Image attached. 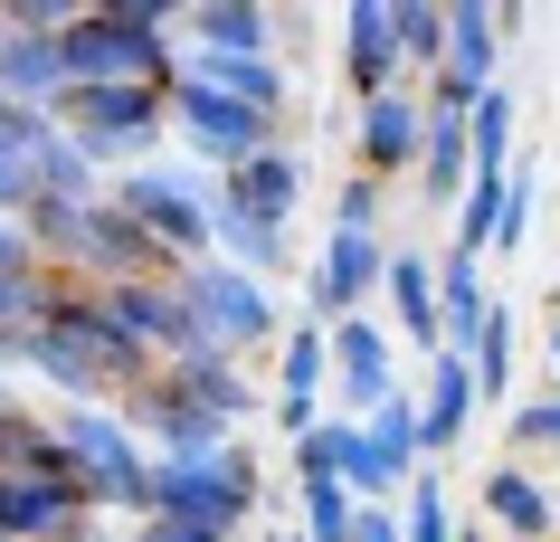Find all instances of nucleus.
Instances as JSON below:
<instances>
[{"label":"nucleus","mask_w":560,"mask_h":542,"mask_svg":"<svg viewBox=\"0 0 560 542\" xmlns=\"http://www.w3.org/2000/svg\"><path fill=\"white\" fill-rule=\"evenodd\" d=\"M152 514L172 523H209V533H237L266 523V466L247 438H229L219 457H152Z\"/></svg>","instance_id":"obj_1"},{"label":"nucleus","mask_w":560,"mask_h":542,"mask_svg":"<svg viewBox=\"0 0 560 542\" xmlns=\"http://www.w3.org/2000/svg\"><path fill=\"white\" fill-rule=\"evenodd\" d=\"M58 448H67V476H77V495L95 514H124V523L152 514V448L124 410H58Z\"/></svg>","instance_id":"obj_2"},{"label":"nucleus","mask_w":560,"mask_h":542,"mask_svg":"<svg viewBox=\"0 0 560 542\" xmlns=\"http://www.w3.org/2000/svg\"><path fill=\"white\" fill-rule=\"evenodd\" d=\"M133 229H143L152 247H172L180 267H200V257H219L209 247V210H219V181L209 172H172V162H143V172H124L115 191H105Z\"/></svg>","instance_id":"obj_3"},{"label":"nucleus","mask_w":560,"mask_h":542,"mask_svg":"<svg viewBox=\"0 0 560 542\" xmlns=\"http://www.w3.org/2000/svg\"><path fill=\"white\" fill-rule=\"evenodd\" d=\"M58 124L77 134V143L105 162V172H143L152 162V143L172 134V95L162 87H67V105H58Z\"/></svg>","instance_id":"obj_4"},{"label":"nucleus","mask_w":560,"mask_h":542,"mask_svg":"<svg viewBox=\"0 0 560 542\" xmlns=\"http://www.w3.org/2000/svg\"><path fill=\"white\" fill-rule=\"evenodd\" d=\"M180 304H190V324H200V353H266V343H285L276 333V286L229 257H200V267H180Z\"/></svg>","instance_id":"obj_5"},{"label":"nucleus","mask_w":560,"mask_h":542,"mask_svg":"<svg viewBox=\"0 0 560 542\" xmlns=\"http://www.w3.org/2000/svg\"><path fill=\"white\" fill-rule=\"evenodd\" d=\"M276 124L285 115H257V105H237V95L200 87V77L172 87V134H180V152H190V172H209V181H229V172H247L257 152H276L285 143Z\"/></svg>","instance_id":"obj_6"},{"label":"nucleus","mask_w":560,"mask_h":542,"mask_svg":"<svg viewBox=\"0 0 560 542\" xmlns=\"http://www.w3.org/2000/svg\"><path fill=\"white\" fill-rule=\"evenodd\" d=\"M503 38H513V10H494V0H446V67H438V87H428L438 115H475V95L503 87Z\"/></svg>","instance_id":"obj_7"},{"label":"nucleus","mask_w":560,"mask_h":542,"mask_svg":"<svg viewBox=\"0 0 560 542\" xmlns=\"http://www.w3.org/2000/svg\"><path fill=\"white\" fill-rule=\"evenodd\" d=\"M399 333L371 324V314H342L332 324V419H381L399 400V361H389Z\"/></svg>","instance_id":"obj_8"},{"label":"nucleus","mask_w":560,"mask_h":542,"mask_svg":"<svg viewBox=\"0 0 560 542\" xmlns=\"http://www.w3.org/2000/svg\"><path fill=\"white\" fill-rule=\"evenodd\" d=\"M324 391H332V324L304 314V324H285V343H276V438H285V448L332 419Z\"/></svg>","instance_id":"obj_9"},{"label":"nucleus","mask_w":560,"mask_h":542,"mask_svg":"<svg viewBox=\"0 0 560 542\" xmlns=\"http://www.w3.org/2000/svg\"><path fill=\"white\" fill-rule=\"evenodd\" d=\"M389 286V239H361V229H332L324 257H314V324H342V314H361V304Z\"/></svg>","instance_id":"obj_10"},{"label":"nucleus","mask_w":560,"mask_h":542,"mask_svg":"<svg viewBox=\"0 0 560 542\" xmlns=\"http://www.w3.org/2000/svg\"><path fill=\"white\" fill-rule=\"evenodd\" d=\"M95 296H105V314H115V324L133 333L152 361L200 353V324H190V304H180V276H143V286H95Z\"/></svg>","instance_id":"obj_11"},{"label":"nucleus","mask_w":560,"mask_h":542,"mask_svg":"<svg viewBox=\"0 0 560 542\" xmlns=\"http://www.w3.org/2000/svg\"><path fill=\"white\" fill-rule=\"evenodd\" d=\"M352 152L371 181H399L418 172V152H428V95H371V105H352Z\"/></svg>","instance_id":"obj_12"},{"label":"nucleus","mask_w":560,"mask_h":542,"mask_svg":"<svg viewBox=\"0 0 560 542\" xmlns=\"http://www.w3.org/2000/svg\"><path fill=\"white\" fill-rule=\"evenodd\" d=\"M342 87H352V105L409 87V67H399V30H389V0H352V10H342Z\"/></svg>","instance_id":"obj_13"},{"label":"nucleus","mask_w":560,"mask_h":542,"mask_svg":"<svg viewBox=\"0 0 560 542\" xmlns=\"http://www.w3.org/2000/svg\"><path fill=\"white\" fill-rule=\"evenodd\" d=\"M276 30H285V10H266V0H190L180 10V38L200 58H276Z\"/></svg>","instance_id":"obj_14"},{"label":"nucleus","mask_w":560,"mask_h":542,"mask_svg":"<svg viewBox=\"0 0 560 542\" xmlns=\"http://www.w3.org/2000/svg\"><path fill=\"white\" fill-rule=\"evenodd\" d=\"M475 410H485L475 361H466V353H438V361H428V391H418V448H428V466H438V457L475 428Z\"/></svg>","instance_id":"obj_15"},{"label":"nucleus","mask_w":560,"mask_h":542,"mask_svg":"<svg viewBox=\"0 0 560 542\" xmlns=\"http://www.w3.org/2000/svg\"><path fill=\"white\" fill-rule=\"evenodd\" d=\"M494 286H485V257L466 247H446L438 257V353H475V333L494 324Z\"/></svg>","instance_id":"obj_16"},{"label":"nucleus","mask_w":560,"mask_h":542,"mask_svg":"<svg viewBox=\"0 0 560 542\" xmlns=\"http://www.w3.org/2000/svg\"><path fill=\"white\" fill-rule=\"evenodd\" d=\"M389 333L409 343L418 361H438V257L428 247H389Z\"/></svg>","instance_id":"obj_17"},{"label":"nucleus","mask_w":560,"mask_h":542,"mask_svg":"<svg viewBox=\"0 0 560 542\" xmlns=\"http://www.w3.org/2000/svg\"><path fill=\"white\" fill-rule=\"evenodd\" d=\"M0 10H10V0H0ZM67 87H77V77H67V48H58V38H30V30L0 38V95H10V105H30V115H58Z\"/></svg>","instance_id":"obj_18"},{"label":"nucleus","mask_w":560,"mask_h":542,"mask_svg":"<svg viewBox=\"0 0 560 542\" xmlns=\"http://www.w3.org/2000/svg\"><path fill=\"white\" fill-rule=\"evenodd\" d=\"M475 495H485V523H494L503 542H551V523H560V514H551V485L532 476V466H513V457H494Z\"/></svg>","instance_id":"obj_19"},{"label":"nucleus","mask_w":560,"mask_h":542,"mask_svg":"<svg viewBox=\"0 0 560 542\" xmlns=\"http://www.w3.org/2000/svg\"><path fill=\"white\" fill-rule=\"evenodd\" d=\"M219 200H229V210H247L257 229H285V219H295V200H304L295 143H276V152H257L247 172H229V181H219Z\"/></svg>","instance_id":"obj_20"},{"label":"nucleus","mask_w":560,"mask_h":542,"mask_svg":"<svg viewBox=\"0 0 560 542\" xmlns=\"http://www.w3.org/2000/svg\"><path fill=\"white\" fill-rule=\"evenodd\" d=\"M172 381L200 400L209 419H229V428H247L257 410H276V400L247 381V361H237V353H180V361H172Z\"/></svg>","instance_id":"obj_21"},{"label":"nucleus","mask_w":560,"mask_h":542,"mask_svg":"<svg viewBox=\"0 0 560 542\" xmlns=\"http://www.w3.org/2000/svg\"><path fill=\"white\" fill-rule=\"evenodd\" d=\"M180 77H200V87H219V95H237V105H257V115H285V58H180Z\"/></svg>","instance_id":"obj_22"},{"label":"nucleus","mask_w":560,"mask_h":542,"mask_svg":"<svg viewBox=\"0 0 560 542\" xmlns=\"http://www.w3.org/2000/svg\"><path fill=\"white\" fill-rule=\"evenodd\" d=\"M0 476H67V448H58V419L48 410L0 400Z\"/></svg>","instance_id":"obj_23"},{"label":"nucleus","mask_w":560,"mask_h":542,"mask_svg":"<svg viewBox=\"0 0 560 542\" xmlns=\"http://www.w3.org/2000/svg\"><path fill=\"white\" fill-rule=\"evenodd\" d=\"M209 247H219L229 267H247V276H285V267H295V257H285V229H257V219L229 210V200L209 210Z\"/></svg>","instance_id":"obj_24"},{"label":"nucleus","mask_w":560,"mask_h":542,"mask_svg":"<svg viewBox=\"0 0 560 542\" xmlns=\"http://www.w3.org/2000/svg\"><path fill=\"white\" fill-rule=\"evenodd\" d=\"M389 30H399V67L438 87V67H446V0H389Z\"/></svg>","instance_id":"obj_25"},{"label":"nucleus","mask_w":560,"mask_h":542,"mask_svg":"<svg viewBox=\"0 0 560 542\" xmlns=\"http://www.w3.org/2000/svg\"><path fill=\"white\" fill-rule=\"evenodd\" d=\"M466 143H475V181H503V172H513V87H485V95H475Z\"/></svg>","instance_id":"obj_26"},{"label":"nucleus","mask_w":560,"mask_h":542,"mask_svg":"<svg viewBox=\"0 0 560 542\" xmlns=\"http://www.w3.org/2000/svg\"><path fill=\"white\" fill-rule=\"evenodd\" d=\"M399 533H409V542H456V514H446L438 466H418V485L399 495Z\"/></svg>","instance_id":"obj_27"},{"label":"nucleus","mask_w":560,"mask_h":542,"mask_svg":"<svg viewBox=\"0 0 560 542\" xmlns=\"http://www.w3.org/2000/svg\"><path fill=\"white\" fill-rule=\"evenodd\" d=\"M352 438H361V419H324L314 438H295V485H342V457H352Z\"/></svg>","instance_id":"obj_28"},{"label":"nucleus","mask_w":560,"mask_h":542,"mask_svg":"<svg viewBox=\"0 0 560 542\" xmlns=\"http://www.w3.org/2000/svg\"><path fill=\"white\" fill-rule=\"evenodd\" d=\"M475 391H485V400H503V391H513V304H494V324H485V333H475Z\"/></svg>","instance_id":"obj_29"},{"label":"nucleus","mask_w":560,"mask_h":542,"mask_svg":"<svg viewBox=\"0 0 560 542\" xmlns=\"http://www.w3.org/2000/svg\"><path fill=\"white\" fill-rule=\"evenodd\" d=\"M494 219H503V181H475L466 210H456V247L466 257H494Z\"/></svg>","instance_id":"obj_30"},{"label":"nucleus","mask_w":560,"mask_h":542,"mask_svg":"<svg viewBox=\"0 0 560 542\" xmlns=\"http://www.w3.org/2000/svg\"><path fill=\"white\" fill-rule=\"evenodd\" d=\"M381 200H389V181L352 172L342 191H332V229H361V239H381Z\"/></svg>","instance_id":"obj_31"},{"label":"nucleus","mask_w":560,"mask_h":542,"mask_svg":"<svg viewBox=\"0 0 560 542\" xmlns=\"http://www.w3.org/2000/svg\"><path fill=\"white\" fill-rule=\"evenodd\" d=\"M523 229H532V162H513V172H503V219H494V257H513V247H523Z\"/></svg>","instance_id":"obj_32"},{"label":"nucleus","mask_w":560,"mask_h":542,"mask_svg":"<svg viewBox=\"0 0 560 542\" xmlns=\"http://www.w3.org/2000/svg\"><path fill=\"white\" fill-rule=\"evenodd\" d=\"M503 438H513V457H523V448H560V391L551 400H523V410L503 419Z\"/></svg>","instance_id":"obj_33"},{"label":"nucleus","mask_w":560,"mask_h":542,"mask_svg":"<svg viewBox=\"0 0 560 542\" xmlns=\"http://www.w3.org/2000/svg\"><path fill=\"white\" fill-rule=\"evenodd\" d=\"M30 276H48V257H38L30 219H0V286H30Z\"/></svg>","instance_id":"obj_34"},{"label":"nucleus","mask_w":560,"mask_h":542,"mask_svg":"<svg viewBox=\"0 0 560 542\" xmlns=\"http://www.w3.org/2000/svg\"><path fill=\"white\" fill-rule=\"evenodd\" d=\"M133 542H237V533H209V523H172V514H143Z\"/></svg>","instance_id":"obj_35"},{"label":"nucleus","mask_w":560,"mask_h":542,"mask_svg":"<svg viewBox=\"0 0 560 542\" xmlns=\"http://www.w3.org/2000/svg\"><path fill=\"white\" fill-rule=\"evenodd\" d=\"M352 542H409V533H399V505H361Z\"/></svg>","instance_id":"obj_36"},{"label":"nucleus","mask_w":560,"mask_h":542,"mask_svg":"<svg viewBox=\"0 0 560 542\" xmlns=\"http://www.w3.org/2000/svg\"><path fill=\"white\" fill-rule=\"evenodd\" d=\"M456 542H494V523H466V533H456Z\"/></svg>","instance_id":"obj_37"},{"label":"nucleus","mask_w":560,"mask_h":542,"mask_svg":"<svg viewBox=\"0 0 560 542\" xmlns=\"http://www.w3.org/2000/svg\"><path fill=\"white\" fill-rule=\"evenodd\" d=\"M551 371H560V324H551Z\"/></svg>","instance_id":"obj_38"},{"label":"nucleus","mask_w":560,"mask_h":542,"mask_svg":"<svg viewBox=\"0 0 560 542\" xmlns=\"http://www.w3.org/2000/svg\"><path fill=\"white\" fill-rule=\"evenodd\" d=\"M0 105H10V95H0Z\"/></svg>","instance_id":"obj_39"}]
</instances>
